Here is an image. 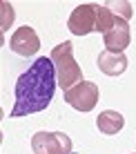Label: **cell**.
<instances>
[{
    "label": "cell",
    "instance_id": "8992f818",
    "mask_svg": "<svg viewBox=\"0 0 136 154\" xmlns=\"http://www.w3.org/2000/svg\"><path fill=\"white\" fill-rule=\"evenodd\" d=\"M38 47H40V38H38V34L34 31V27H20V29H16L14 31V36L9 38V49L14 51V54H18V56H34L36 51H38Z\"/></svg>",
    "mask_w": 136,
    "mask_h": 154
},
{
    "label": "cell",
    "instance_id": "7c38bea8",
    "mask_svg": "<svg viewBox=\"0 0 136 154\" xmlns=\"http://www.w3.org/2000/svg\"><path fill=\"white\" fill-rule=\"evenodd\" d=\"M11 20H14V7L9 2H2V31L11 25Z\"/></svg>",
    "mask_w": 136,
    "mask_h": 154
},
{
    "label": "cell",
    "instance_id": "30bf717a",
    "mask_svg": "<svg viewBox=\"0 0 136 154\" xmlns=\"http://www.w3.org/2000/svg\"><path fill=\"white\" fill-rule=\"evenodd\" d=\"M116 23H118V16L114 14L112 9H107L105 5H96V29H94L96 34L105 36Z\"/></svg>",
    "mask_w": 136,
    "mask_h": 154
},
{
    "label": "cell",
    "instance_id": "8fae6325",
    "mask_svg": "<svg viewBox=\"0 0 136 154\" xmlns=\"http://www.w3.org/2000/svg\"><path fill=\"white\" fill-rule=\"evenodd\" d=\"M105 7L107 9H116V16H118V18H123V20H129V18H132V14H134L129 2H107Z\"/></svg>",
    "mask_w": 136,
    "mask_h": 154
},
{
    "label": "cell",
    "instance_id": "4fadbf2b",
    "mask_svg": "<svg viewBox=\"0 0 136 154\" xmlns=\"http://www.w3.org/2000/svg\"><path fill=\"white\" fill-rule=\"evenodd\" d=\"M132 154H136V152H132Z\"/></svg>",
    "mask_w": 136,
    "mask_h": 154
},
{
    "label": "cell",
    "instance_id": "3957f363",
    "mask_svg": "<svg viewBox=\"0 0 136 154\" xmlns=\"http://www.w3.org/2000/svg\"><path fill=\"white\" fill-rule=\"evenodd\" d=\"M31 150L34 154H71V139L65 132H36Z\"/></svg>",
    "mask_w": 136,
    "mask_h": 154
},
{
    "label": "cell",
    "instance_id": "9c48e42d",
    "mask_svg": "<svg viewBox=\"0 0 136 154\" xmlns=\"http://www.w3.org/2000/svg\"><path fill=\"white\" fill-rule=\"evenodd\" d=\"M123 125H125V119H123V114L116 112V109H105V112H101L98 119H96L98 132H103V134H107V136L118 134V132L123 130Z\"/></svg>",
    "mask_w": 136,
    "mask_h": 154
},
{
    "label": "cell",
    "instance_id": "52a82bcc",
    "mask_svg": "<svg viewBox=\"0 0 136 154\" xmlns=\"http://www.w3.org/2000/svg\"><path fill=\"white\" fill-rule=\"evenodd\" d=\"M105 40V49L116 51V54H123L125 47H129V40H132V34H129V23L123 18H118V23L114 25L112 29L103 36Z\"/></svg>",
    "mask_w": 136,
    "mask_h": 154
},
{
    "label": "cell",
    "instance_id": "ba28073f",
    "mask_svg": "<svg viewBox=\"0 0 136 154\" xmlns=\"http://www.w3.org/2000/svg\"><path fill=\"white\" fill-rule=\"evenodd\" d=\"M98 69L107 76H121V74L127 69V56L125 54H116V51H101L98 54V60H96Z\"/></svg>",
    "mask_w": 136,
    "mask_h": 154
},
{
    "label": "cell",
    "instance_id": "6da1fadb",
    "mask_svg": "<svg viewBox=\"0 0 136 154\" xmlns=\"http://www.w3.org/2000/svg\"><path fill=\"white\" fill-rule=\"evenodd\" d=\"M56 87H58V78H56V67L51 58H36L27 67V72H23L16 81V103L9 112V119L29 116L47 109L54 98Z\"/></svg>",
    "mask_w": 136,
    "mask_h": 154
},
{
    "label": "cell",
    "instance_id": "5b68a950",
    "mask_svg": "<svg viewBox=\"0 0 136 154\" xmlns=\"http://www.w3.org/2000/svg\"><path fill=\"white\" fill-rule=\"evenodd\" d=\"M67 27L74 36H87L96 29V5H78L71 11L69 20H67Z\"/></svg>",
    "mask_w": 136,
    "mask_h": 154
},
{
    "label": "cell",
    "instance_id": "277c9868",
    "mask_svg": "<svg viewBox=\"0 0 136 154\" xmlns=\"http://www.w3.org/2000/svg\"><path fill=\"white\" fill-rule=\"evenodd\" d=\"M101 92H98V85L92 81H80L78 85H74L71 89L65 92V100L67 105H71L78 112H92L96 107Z\"/></svg>",
    "mask_w": 136,
    "mask_h": 154
},
{
    "label": "cell",
    "instance_id": "7a4b0ae2",
    "mask_svg": "<svg viewBox=\"0 0 136 154\" xmlns=\"http://www.w3.org/2000/svg\"><path fill=\"white\" fill-rule=\"evenodd\" d=\"M49 58H51V63H54V67H56L58 87H62V92L71 89L74 85H78L83 81V69L74 58V45H71L69 40L56 45Z\"/></svg>",
    "mask_w": 136,
    "mask_h": 154
}]
</instances>
